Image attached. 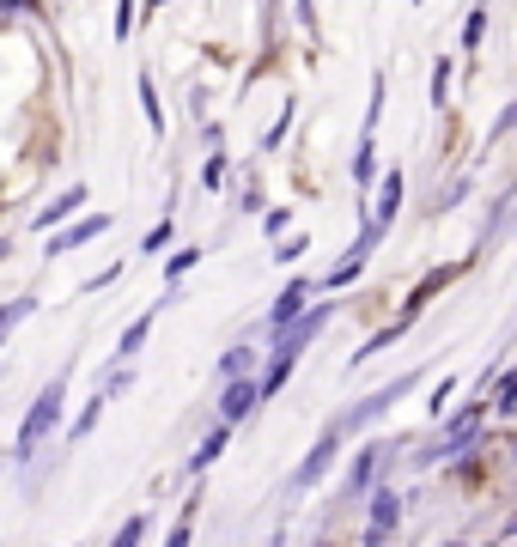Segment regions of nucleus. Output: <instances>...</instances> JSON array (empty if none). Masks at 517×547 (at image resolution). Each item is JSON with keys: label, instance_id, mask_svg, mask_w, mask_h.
<instances>
[{"label": "nucleus", "instance_id": "nucleus-1", "mask_svg": "<svg viewBox=\"0 0 517 547\" xmlns=\"http://www.w3.org/2000/svg\"><path fill=\"white\" fill-rule=\"evenodd\" d=\"M67 377H73V365H61L49 383H43V396L31 402V414H25V426H19V444H13V462L25 468L37 450H43V438L61 426V414H67Z\"/></svg>", "mask_w": 517, "mask_h": 547}, {"label": "nucleus", "instance_id": "nucleus-3", "mask_svg": "<svg viewBox=\"0 0 517 547\" xmlns=\"http://www.w3.org/2000/svg\"><path fill=\"white\" fill-rule=\"evenodd\" d=\"M335 456H341V432H335V426H323V438L311 444V456L286 475V499H305V493L329 475V468H335Z\"/></svg>", "mask_w": 517, "mask_h": 547}, {"label": "nucleus", "instance_id": "nucleus-4", "mask_svg": "<svg viewBox=\"0 0 517 547\" xmlns=\"http://www.w3.org/2000/svg\"><path fill=\"white\" fill-rule=\"evenodd\" d=\"M384 231H390L384 219H365V231H359V238H353V250H347V262H341V268H329V280H323V286H335V292H341L347 280H359V268H365V256H372V250L384 244Z\"/></svg>", "mask_w": 517, "mask_h": 547}, {"label": "nucleus", "instance_id": "nucleus-28", "mask_svg": "<svg viewBox=\"0 0 517 547\" xmlns=\"http://www.w3.org/2000/svg\"><path fill=\"white\" fill-rule=\"evenodd\" d=\"M171 244V225H159V231H146V244H140V256H159Z\"/></svg>", "mask_w": 517, "mask_h": 547}, {"label": "nucleus", "instance_id": "nucleus-10", "mask_svg": "<svg viewBox=\"0 0 517 547\" xmlns=\"http://www.w3.org/2000/svg\"><path fill=\"white\" fill-rule=\"evenodd\" d=\"M323 323H329V304H311L305 317H299V323H292V329L280 335V353H292V359H299V353H305V347L323 335Z\"/></svg>", "mask_w": 517, "mask_h": 547}, {"label": "nucleus", "instance_id": "nucleus-29", "mask_svg": "<svg viewBox=\"0 0 517 547\" xmlns=\"http://www.w3.org/2000/svg\"><path fill=\"white\" fill-rule=\"evenodd\" d=\"M451 389H457L451 377H438V389H432V402H426V408H432V414H445V402H451Z\"/></svg>", "mask_w": 517, "mask_h": 547}, {"label": "nucleus", "instance_id": "nucleus-25", "mask_svg": "<svg viewBox=\"0 0 517 547\" xmlns=\"http://www.w3.org/2000/svg\"><path fill=\"white\" fill-rule=\"evenodd\" d=\"M305 250H311V238H305V231H292V238L280 244V256H274V262H299Z\"/></svg>", "mask_w": 517, "mask_h": 547}, {"label": "nucleus", "instance_id": "nucleus-16", "mask_svg": "<svg viewBox=\"0 0 517 547\" xmlns=\"http://www.w3.org/2000/svg\"><path fill=\"white\" fill-rule=\"evenodd\" d=\"M396 207H402V171H390V177L378 183V219H384V225L396 219Z\"/></svg>", "mask_w": 517, "mask_h": 547}, {"label": "nucleus", "instance_id": "nucleus-12", "mask_svg": "<svg viewBox=\"0 0 517 547\" xmlns=\"http://www.w3.org/2000/svg\"><path fill=\"white\" fill-rule=\"evenodd\" d=\"M80 207H86V189H80V183H73V189H61V195H55V201H49L43 213H31V225H37V231H49V225H61V219H73V213H80Z\"/></svg>", "mask_w": 517, "mask_h": 547}, {"label": "nucleus", "instance_id": "nucleus-13", "mask_svg": "<svg viewBox=\"0 0 517 547\" xmlns=\"http://www.w3.org/2000/svg\"><path fill=\"white\" fill-rule=\"evenodd\" d=\"M226 444H232V426L219 420V426H213V432H207V438H201V444L189 450V475H201V468H213L219 456H226Z\"/></svg>", "mask_w": 517, "mask_h": 547}, {"label": "nucleus", "instance_id": "nucleus-11", "mask_svg": "<svg viewBox=\"0 0 517 547\" xmlns=\"http://www.w3.org/2000/svg\"><path fill=\"white\" fill-rule=\"evenodd\" d=\"M396 523H402V493H396V487H378V493H372V529H365V541L378 547Z\"/></svg>", "mask_w": 517, "mask_h": 547}, {"label": "nucleus", "instance_id": "nucleus-23", "mask_svg": "<svg viewBox=\"0 0 517 547\" xmlns=\"http://www.w3.org/2000/svg\"><path fill=\"white\" fill-rule=\"evenodd\" d=\"M493 408H499V414H511V408H517V371H505V377H499V396H493Z\"/></svg>", "mask_w": 517, "mask_h": 547}, {"label": "nucleus", "instance_id": "nucleus-15", "mask_svg": "<svg viewBox=\"0 0 517 547\" xmlns=\"http://www.w3.org/2000/svg\"><path fill=\"white\" fill-rule=\"evenodd\" d=\"M219 377H226V383L232 377H256V347H232L226 359H219Z\"/></svg>", "mask_w": 517, "mask_h": 547}, {"label": "nucleus", "instance_id": "nucleus-19", "mask_svg": "<svg viewBox=\"0 0 517 547\" xmlns=\"http://www.w3.org/2000/svg\"><path fill=\"white\" fill-rule=\"evenodd\" d=\"M140 535H146V511H134V517L116 529V541H110V547H140Z\"/></svg>", "mask_w": 517, "mask_h": 547}, {"label": "nucleus", "instance_id": "nucleus-18", "mask_svg": "<svg viewBox=\"0 0 517 547\" xmlns=\"http://www.w3.org/2000/svg\"><path fill=\"white\" fill-rule=\"evenodd\" d=\"M140 110H146V122H153V134H165V116H159V92H153V80L140 73Z\"/></svg>", "mask_w": 517, "mask_h": 547}, {"label": "nucleus", "instance_id": "nucleus-6", "mask_svg": "<svg viewBox=\"0 0 517 547\" xmlns=\"http://www.w3.org/2000/svg\"><path fill=\"white\" fill-rule=\"evenodd\" d=\"M384 456H390V444H365V450L353 456V468H347V481H341V499H359L365 487H372L378 468H384Z\"/></svg>", "mask_w": 517, "mask_h": 547}, {"label": "nucleus", "instance_id": "nucleus-21", "mask_svg": "<svg viewBox=\"0 0 517 547\" xmlns=\"http://www.w3.org/2000/svg\"><path fill=\"white\" fill-rule=\"evenodd\" d=\"M104 402H110V396H104V389H98V396H92V408H86L80 420H73V438H86V432H92V426L104 420Z\"/></svg>", "mask_w": 517, "mask_h": 547}, {"label": "nucleus", "instance_id": "nucleus-24", "mask_svg": "<svg viewBox=\"0 0 517 547\" xmlns=\"http://www.w3.org/2000/svg\"><path fill=\"white\" fill-rule=\"evenodd\" d=\"M481 37H487V0H481L475 13H469V25H463V43H469V49H475Z\"/></svg>", "mask_w": 517, "mask_h": 547}, {"label": "nucleus", "instance_id": "nucleus-26", "mask_svg": "<svg viewBox=\"0 0 517 547\" xmlns=\"http://www.w3.org/2000/svg\"><path fill=\"white\" fill-rule=\"evenodd\" d=\"M31 304H37V298H19V304H13V310H7V323H0V335H13V329H19V323H25V317H31Z\"/></svg>", "mask_w": 517, "mask_h": 547}, {"label": "nucleus", "instance_id": "nucleus-22", "mask_svg": "<svg viewBox=\"0 0 517 547\" xmlns=\"http://www.w3.org/2000/svg\"><path fill=\"white\" fill-rule=\"evenodd\" d=\"M445 92H451V61L438 55V67H432V104H438V110H445Z\"/></svg>", "mask_w": 517, "mask_h": 547}, {"label": "nucleus", "instance_id": "nucleus-9", "mask_svg": "<svg viewBox=\"0 0 517 547\" xmlns=\"http://www.w3.org/2000/svg\"><path fill=\"white\" fill-rule=\"evenodd\" d=\"M110 225H116L110 213H92V219H80V225H67L61 238H49V256H67V250H80V244H98Z\"/></svg>", "mask_w": 517, "mask_h": 547}, {"label": "nucleus", "instance_id": "nucleus-14", "mask_svg": "<svg viewBox=\"0 0 517 547\" xmlns=\"http://www.w3.org/2000/svg\"><path fill=\"white\" fill-rule=\"evenodd\" d=\"M153 317H159V310H146L140 323H128V329H122V341H116V359H122V365H128V359L146 347V335H153Z\"/></svg>", "mask_w": 517, "mask_h": 547}, {"label": "nucleus", "instance_id": "nucleus-8", "mask_svg": "<svg viewBox=\"0 0 517 547\" xmlns=\"http://www.w3.org/2000/svg\"><path fill=\"white\" fill-rule=\"evenodd\" d=\"M469 444H475V414H457V420H451V426H445V438H438V444H432V450H420V456H414V462H420V468H426V462H438V456H463V450H469Z\"/></svg>", "mask_w": 517, "mask_h": 547}, {"label": "nucleus", "instance_id": "nucleus-20", "mask_svg": "<svg viewBox=\"0 0 517 547\" xmlns=\"http://www.w3.org/2000/svg\"><path fill=\"white\" fill-rule=\"evenodd\" d=\"M189 535H195V505H183V517L171 523V535H165V547H189Z\"/></svg>", "mask_w": 517, "mask_h": 547}, {"label": "nucleus", "instance_id": "nucleus-27", "mask_svg": "<svg viewBox=\"0 0 517 547\" xmlns=\"http://www.w3.org/2000/svg\"><path fill=\"white\" fill-rule=\"evenodd\" d=\"M195 262H201V250H177V256H171V268H165V274H171V280H183V274H189V268H195Z\"/></svg>", "mask_w": 517, "mask_h": 547}, {"label": "nucleus", "instance_id": "nucleus-31", "mask_svg": "<svg viewBox=\"0 0 517 547\" xmlns=\"http://www.w3.org/2000/svg\"><path fill=\"white\" fill-rule=\"evenodd\" d=\"M511 128H517V104H505V116L493 122V134H487V140H499V134H511Z\"/></svg>", "mask_w": 517, "mask_h": 547}, {"label": "nucleus", "instance_id": "nucleus-17", "mask_svg": "<svg viewBox=\"0 0 517 547\" xmlns=\"http://www.w3.org/2000/svg\"><path fill=\"white\" fill-rule=\"evenodd\" d=\"M378 177V140H359V152H353V183H372Z\"/></svg>", "mask_w": 517, "mask_h": 547}, {"label": "nucleus", "instance_id": "nucleus-30", "mask_svg": "<svg viewBox=\"0 0 517 547\" xmlns=\"http://www.w3.org/2000/svg\"><path fill=\"white\" fill-rule=\"evenodd\" d=\"M116 37H134V0H122V7H116Z\"/></svg>", "mask_w": 517, "mask_h": 547}, {"label": "nucleus", "instance_id": "nucleus-7", "mask_svg": "<svg viewBox=\"0 0 517 547\" xmlns=\"http://www.w3.org/2000/svg\"><path fill=\"white\" fill-rule=\"evenodd\" d=\"M305 310H311V286H305V280H292V286L274 298V310H268V329H274V335H286L292 323L305 317Z\"/></svg>", "mask_w": 517, "mask_h": 547}, {"label": "nucleus", "instance_id": "nucleus-2", "mask_svg": "<svg viewBox=\"0 0 517 547\" xmlns=\"http://www.w3.org/2000/svg\"><path fill=\"white\" fill-rule=\"evenodd\" d=\"M414 389H420V371H402V377H390L384 389H372V396H365V402H353L347 414H335L329 426H335L341 438H353L359 426H372V420H384V414H390V408H396L402 396H414Z\"/></svg>", "mask_w": 517, "mask_h": 547}, {"label": "nucleus", "instance_id": "nucleus-5", "mask_svg": "<svg viewBox=\"0 0 517 547\" xmlns=\"http://www.w3.org/2000/svg\"><path fill=\"white\" fill-rule=\"evenodd\" d=\"M256 402H262V383H256V377H232V383H226V396H219V420L238 426V420L256 414Z\"/></svg>", "mask_w": 517, "mask_h": 547}]
</instances>
